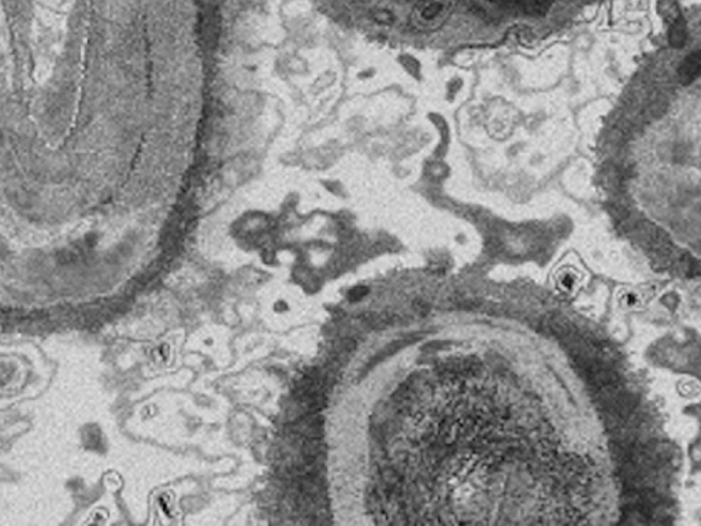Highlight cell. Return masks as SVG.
Listing matches in <instances>:
<instances>
[{
	"label": "cell",
	"mask_w": 701,
	"mask_h": 526,
	"mask_svg": "<svg viewBox=\"0 0 701 526\" xmlns=\"http://www.w3.org/2000/svg\"><path fill=\"white\" fill-rule=\"evenodd\" d=\"M490 1L504 11L522 13L531 17H542L548 14L555 0H490Z\"/></svg>",
	"instance_id": "obj_1"
},
{
	"label": "cell",
	"mask_w": 701,
	"mask_h": 526,
	"mask_svg": "<svg viewBox=\"0 0 701 526\" xmlns=\"http://www.w3.org/2000/svg\"><path fill=\"white\" fill-rule=\"evenodd\" d=\"M446 11H448V7L441 1H435V0L422 1L415 8L417 22L424 24L426 26H430L433 24H437L440 21H442Z\"/></svg>",
	"instance_id": "obj_2"
},
{
	"label": "cell",
	"mask_w": 701,
	"mask_h": 526,
	"mask_svg": "<svg viewBox=\"0 0 701 526\" xmlns=\"http://www.w3.org/2000/svg\"><path fill=\"white\" fill-rule=\"evenodd\" d=\"M700 72L701 52L700 51H695V52L689 54L684 59V62L681 63V66L678 69V79L682 86H691L699 79Z\"/></svg>",
	"instance_id": "obj_3"
},
{
	"label": "cell",
	"mask_w": 701,
	"mask_h": 526,
	"mask_svg": "<svg viewBox=\"0 0 701 526\" xmlns=\"http://www.w3.org/2000/svg\"><path fill=\"white\" fill-rule=\"evenodd\" d=\"M668 43L674 48H682L686 40H688V25L685 18L681 15V13L670 21V28L667 33Z\"/></svg>",
	"instance_id": "obj_4"
}]
</instances>
